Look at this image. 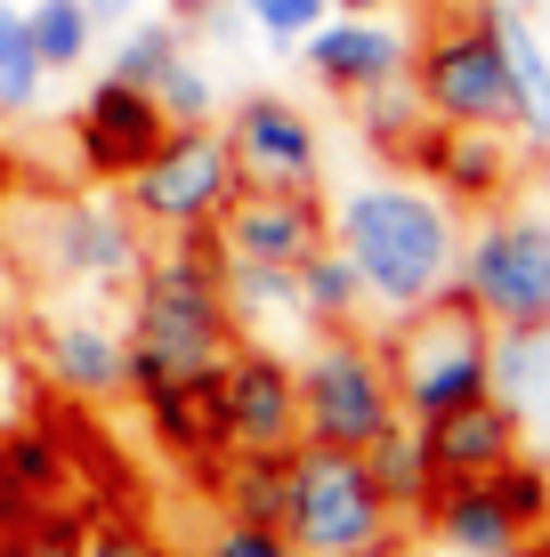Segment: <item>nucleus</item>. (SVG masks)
<instances>
[{
	"instance_id": "f257e3e1",
	"label": "nucleus",
	"mask_w": 550,
	"mask_h": 557,
	"mask_svg": "<svg viewBox=\"0 0 550 557\" xmlns=\"http://www.w3.org/2000/svg\"><path fill=\"white\" fill-rule=\"evenodd\" d=\"M219 235H162V251H146L138 283H130V396L162 388V380H203L219 372V356L235 348V315L219 292Z\"/></svg>"
},
{
	"instance_id": "f03ea898",
	"label": "nucleus",
	"mask_w": 550,
	"mask_h": 557,
	"mask_svg": "<svg viewBox=\"0 0 550 557\" xmlns=\"http://www.w3.org/2000/svg\"><path fill=\"white\" fill-rule=\"evenodd\" d=\"M332 251L356 267L365 307H405L453 292V259H462V226L438 186H405V178H372L356 195H340L332 210Z\"/></svg>"
},
{
	"instance_id": "7ed1b4c3",
	"label": "nucleus",
	"mask_w": 550,
	"mask_h": 557,
	"mask_svg": "<svg viewBox=\"0 0 550 557\" xmlns=\"http://www.w3.org/2000/svg\"><path fill=\"white\" fill-rule=\"evenodd\" d=\"M292 557H396V509L365 476V453L308 445L283 453V509H276Z\"/></svg>"
},
{
	"instance_id": "20e7f679",
	"label": "nucleus",
	"mask_w": 550,
	"mask_h": 557,
	"mask_svg": "<svg viewBox=\"0 0 550 557\" xmlns=\"http://www.w3.org/2000/svg\"><path fill=\"white\" fill-rule=\"evenodd\" d=\"M381 356H389V380H396V412H405L413 429L494 388V380H486L494 323H486L462 292H438V299L405 307V315H396V332L381 339Z\"/></svg>"
},
{
	"instance_id": "39448f33",
	"label": "nucleus",
	"mask_w": 550,
	"mask_h": 557,
	"mask_svg": "<svg viewBox=\"0 0 550 557\" xmlns=\"http://www.w3.org/2000/svg\"><path fill=\"white\" fill-rule=\"evenodd\" d=\"M453 292L494 332H550V195L478 219L453 259Z\"/></svg>"
},
{
	"instance_id": "423d86ee",
	"label": "nucleus",
	"mask_w": 550,
	"mask_h": 557,
	"mask_svg": "<svg viewBox=\"0 0 550 557\" xmlns=\"http://www.w3.org/2000/svg\"><path fill=\"white\" fill-rule=\"evenodd\" d=\"M389 420H405V412H396V380H389L381 339L325 332L300 356V436H308V445L365 453Z\"/></svg>"
},
{
	"instance_id": "0eeeda50",
	"label": "nucleus",
	"mask_w": 550,
	"mask_h": 557,
	"mask_svg": "<svg viewBox=\"0 0 550 557\" xmlns=\"http://www.w3.org/2000/svg\"><path fill=\"white\" fill-rule=\"evenodd\" d=\"M235 186H243V170H235V153H227V129L195 122V129H170V138L130 170L122 202L138 210L146 235H195V226H219V210L235 202Z\"/></svg>"
},
{
	"instance_id": "6e6552de",
	"label": "nucleus",
	"mask_w": 550,
	"mask_h": 557,
	"mask_svg": "<svg viewBox=\"0 0 550 557\" xmlns=\"http://www.w3.org/2000/svg\"><path fill=\"white\" fill-rule=\"evenodd\" d=\"M413 89H421L429 122L453 129H518V98H510V65L494 41V16H469V25H438L413 49Z\"/></svg>"
},
{
	"instance_id": "1a4fd4ad",
	"label": "nucleus",
	"mask_w": 550,
	"mask_h": 557,
	"mask_svg": "<svg viewBox=\"0 0 550 557\" xmlns=\"http://www.w3.org/2000/svg\"><path fill=\"white\" fill-rule=\"evenodd\" d=\"M211 412L227 453H292L300 445V372L276 348H227L211 372Z\"/></svg>"
},
{
	"instance_id": "9d476101",
	"label": "nucleus",
	"mask_w": 550,
	"mask_h": 557,
	"mask_svg": "<svg viewBox=\"0 0 550 557\" xmlns=\"http://www.w3.org/2000/svg\"><path fill=\"white\" fill-rule=\"evenodd\" d=\"M41 251L82 292H130L138 267H146V226H138L130 202H57Z\"/></svg>"
},
{
	"instance_id": "9b49d317",
	"label": "nucleus",
	"mask_w": 550,
	"mask_h": 557,
	"mask_svg": "<svg viewBox=\"0 0 550 557\" xmlns=\"http://www.w3.org/2000/svg\"><path fill=\"white\" fill-rule=\"evenodd\" d=\"M227 153H235L243 186H300V195H316V178H325L316 122L292 98H276V89H259V98H243L227 113Z\"/></svg>"
},
{
	"instance_id": "f8f14e48",
	"label": "nucleus",
	"mask_w": 550,
	"mask_h": 557,
	"mask_svg": "<svg viewBox=\"0 0 550 557\" xmlns=\"http://www.w3.org/2000/svg\"><path fill=\"white\" fill-rule=\"evenodd\" d=\"M219 251L227 259H276V267H300L316 243H332V210L300 186H235V202L219 210Z\"/></svg>"
},
{
	"instance_id": "ddd939ff",
	"label": "nucleus",
	"mask_w": 550,
	"mask_h": 557,
	"mask_svg": "<svg viewBox=\"0 0 550 557\" xmlns=\"http://www.w3.org/2000/svg\"><path fill=\"white\" fill-rule=\"evenodd\" d=\"M162 138H170V122H162L155 89L113 82V73H106V82H89L82 113H73V153H82V170H89V178H106V186H122Z\"/></svg>"
},
{
	"instance_id": "4468645a",
	"label": "nucleus",
	"mask_w": 550,
	"mask_h": 557,
	"mask_svg": "<svg viewBox=\"0 0 550 557\" xmlns=\"http://www.w3.org/2000/svg\"><path fill=\"white\" fill-rule=\"evenodd\" d=\"M300 57H308V73L332 98H365V89L413 73V41L396 25H381V16H325V25L300 41Z\"/></svg>"
},
{
	"instance_id": "2eb2a0df",
	"label": "nucleus",
	"mask_w": 550,
	"mask_h": 557,
	"mask_svg": "<svg viewBox=\"0 0 550 557\" xmlns=\"http://www.w3.org/2000/svg\"><path fill=\"white\" fill-rule=\"evenodd\" d=\"M33 339H41V372H49L57 396H73V405L130 396V332H113L98 315H57Z\"/></svg>"
},
{
	"instance_id": "dca6fc26",
	"label": "nucleus",
	"mask_w": 550,
	"mask_h": 557,
	"mask_svg": "<svg viewBox=\"0 0 550 557\" xmlns=\"http://www.w3.org/2000/svg\"><path fill=\"white\" fill-rule=\"evenodd\" d=\"M518 436H526V412L502 405L494 388L438 412V420H421V453H429V476H438V485H453V476H494L502 460L518 453Z\"/></svg>"
},
{
	"instance_id": "f3484780",
	"label": "nucleus",
	"mask_w": 550,
	"mask_h": 557,
	"mask_svg": "<svg viewBox=\"0 0 550 557\" xmlns=\"http://www.w3.org/2000/svg\"><path fill=\"white\" fill-rule=\"evenodd\" d=\"M405 162L421 170L445 202H502V195H510V146H502V129L429 122L421 138L405 146Z\"/></svg>"
},
{
	"instance_id": "a211bd4d",
	"label": "nucleus",
	"mask_w": 550,
	"mask_h": 557,
	"mask_svg": "<svg viewBox=\"0 0 550 557\" xmlns=\"http://www.w3.org/2000/svg\"><path fill=\"white\" fill-rule=\"evenodd\" d=\"M429 533L445 542V557H518L526 525L502 509V493L486 485V476H453V485L429 493Z\"/></svg>"
},
{
	"instance_id": "6ab92c4d",
	"label": "nucleus",
	"mask_w": 550,
	"mask_h": 557,
	"mask_svg": "<svg viewBox=\"0 0 550 557\" xmlns=\"http://www.w3.org/2000/svg\"><path fill=\"white\" fill-rule=\"evenodd\" d=\"M494 16V41H502V65H510V98H518V129L535 146H550V49L542 33L526 25L518 9H486Z\"/></svg>"
},
{
	"instance_id": "aec40b11",
	"label": "nucleus",
	"mask_w": 550,
	"mask_h": 557,
	"mask_svg": "<svg viewBox=\"0 0 550 557\" xmlns=\"http://www.w3.org/2000/svg\"><path fill=\"white\" fill-rule=\"evenodd\" d=\"M365 476L381 485V502H389L396 517H421L429 493H438V476H429V453H421V429H413V420H389V429L365 445Z\"/></svg>"
},
{
	"instance_id": "412c9836",
	"label": "nucleus",
	"mask_w": 550,
	"mask_h": 557,
	"mask_svg": "<svg viewBox=\"0 0 550 557\" xmlns=\"http://www.w3.org/2000/svg\"><path fill=\"white\" fill-rule=\"evenodd\" d=\"M300 283V323H316V332H349L356 315H365V283H356V267L332 251V243H316L308 259L292 267Z\"/></svg>"
},
{
	"instance_id": "4be33fe9",
	"label": "nucleus",
	"mask_w": 550,
	"mask_h": 557,
	"mask_svg": "<svg viewBox=\"0 0 550 557\" xmlns=\"http://www.w3.org/2000/svg\"><path fill=\"white\" fill-rule=\"evenodd\" d=\"M25 41H33V57H41V73H82L89 41H98V16H89V0H33L25 9Z\"/></svg>"
},
{
	"instance_id": "5701e85b",
	"label": "nucleus",
	"mask_w": 550,
	"mask_h": 557,
	"mask_svg": "<svg viewBox=\"0 0 550 557\" xmlns=\"http://www.w3.org/2000/svg\"><path fill=\"white\" fill-rule=\"evenodd\" d=\"M211 493L219 517H268L283 509V453H219L211 460Z\"/></svg>"
},
{
	"instance_id": "b1692460",
	"label": "nucleus",
	"mask_w": 550,
	"mask_h": 557,
	"mask_svg": "<svg viewBox=\"0 0 550 557\" xmlns=\"http://www.w3.org/2000/svg\"><path fill=\"white\" fill-rule=\"evenodd\" d=\"M179 57H186V25H179V16H130L122 41H113V57H106V73H113V82L155 89Z\"/></svg>"
},
{
	"instance_id": "393cba45",
	"label": "nucleus",
	"mask_w": 550,
	"mask_h": 557,
	"mask_svg": "<svg viewBox=\"0 0 550 557\" xmlns=\"http://www.w3.org/2000/svg\"><path fill=\"white\" fill-rule=\"evenodd\" d=\"M349 106H356V129H365L381 153H405L429 129V106H421V89H413V73H396V82L365 89V98H349Z\"/></svg>"
},
{
	"instance_id": "a878e982",
	"label": "nucleus",
	"mask_w": 550,
	"mask_h": 557,
	"mask_svg": "<svg viewBox=\"0 0 550 557\" xmlns=\"http://www.w3.org/2000/svg\"><path fill=\"white\" fill-rule=\"evenodd\" d=\"M486 380H494L502 405H535L550 380V332H494V356H486Z\"/></svg>"
},
{
	"instance_id": "bb28decb",
	"label": "nucleus",
	"mask_w": 550,
	"mask_h": 557,
	"mask_svg": "<svg viewBox=\"0 0 550 557\" xmlns=\"http://www.w3.org/2000/svg\"><path fill=\"white\" fill-rule=\"evenodd\" d=\"M41 106V57L25 41V9L0 0V113H33Z\"/></svg>"
},
{
	"instance_id": "cd10ccee",
	"label": "nucleus",
	"mask_w": 550,
	"mask_h": 557,
	"mask_svg": "<svg viewBox=\"0 0 550 557\" xmlns=\"http://www.w3.org/2000/svg\"><path fill=\"white\" fill-rule=\"evenodd\" d=\"M486 485H494V493H502V509H510V517H518V525H526V533H542V525H550V469H542V460H526V453H510V460H502V469H494V476H486Z\"/></svg>"
},
{
	"instance_id": "c85d7f7f",
	"label": "nucleus",
	"mask_w": 550,
	"mask_h": 557,
	"mask_svg": "<svg viewBox=\"0 0 550 557\" xmlns=\"http://www.w3.org/2000/svg\"><path fill=\"white\" fill-rule=\"evenodd\" d=\"M155 106H162V122L170 129H195V122H211L219 98H211V73L195 65V57H179V65L155 82Z\"/></svg>"
},
{
	"instance_id": "c756f323",
	"label": "nucleus",
	"mask_w": 550,
	"mask_h": 557,
	"mask_svg": "<svg viewBox=\"0 0 550 557\" xmlns=\"http://www.w3.org/2000/svg\"><path fill=\"white\" fill-rule=\"evenodd\" d=\"M235 9H243V25L268 33L276 49H300V41L332 16V0H235Z\"/></svg>"
},
{
	"instance_id": "7c9ffc66",
	"label": "nucleus",
	"mask_w": 550,
	"mask_h": 557,
	"mask_svg": "<svg viewBox=\"0 0 550 557\" xmlns=\"http://www.w3.org/2000/svg\"><path fill=\"white\" fill-rule=\"evenodd\" d=\"M82 525H89L82 509L57 502V509H41V517H25L0 549H9V557H82Z\"/></svg>"
},
{
	"instance_id": "2f4dec72",
	"label": "nucleus",
	"mask_w": 550,
	"mask_h": 557,
	"mask_svg": "<svg viewBox=\"0 0 550 557\" xmlns=\"http://www.w3.org/2000/svg\"><path fill=\"white\" fill-rule=\"evenodd\" d=\"M195 557H292V542H283V525H268V517H219Z\"/></svg>"
},
{
	"instance_id": "473e14b6",
	"label": "nucleus",
	"mask_w": 550,
	"mask_h": 557,
	"mask_svg": "<svg viewBox=\"0 0 550 557\" xmlns=\"http://www.w3.org/2000/svg\"><path fill=\"white\" fill-rule=\"evenodd\" d=\"M82 557H179L162 533H146L138 517H89L82 525Z\"/></svg>"
},
{
	"instance_id": "72a5a7b5",
	"label": "nucleus",
	"mask_w": 550,
	"mask_h": 557,
	"mask_svg": "<svg viewBox=\"0 0 550 557\" xmlns=\"http://www.w3.org/2000/svg\"><path fill=\"white\" fill-rule=\"evenodd\" d=\"M16 332H25V275H16L9 251H0V356L16 348Z\"/></svg>"
},
{
	"instance_id": "f704fd0d",
	"label": "nucleus",
	"mask_w": 550,
	"mask_h": 557,
	"mask_svg": "<svg viewBox=\"0 0 550 557\" xmlns=\"http://www.w3.org/2000/svg\"><path fill=\"white\" fill-rule=\"evenodd\" d=\"M138 9H146V0H89V16H98V25H130Z\"/></svg>"
},
{
	"instance_id": "c9c22d12",
	"label": "nucleus",
	"mask_w": 550,
	"mask_h": 557,
	"mask_svg": "<svg viewBox=\"0 0 550 557\" xmlns=\"http://www.w3.org/2000/svg\"><path fill=\"white\" fill-rule=\"evenodd\" d=\"M219 0H162V16H179V25H195V16H211Z\"/></svg>"
},
{
	"instance_id": "e433bc0d",
	"label": "nucleus",
	"mask_w": 550,
	"mask_h": 557,
	"mask_svg": "<svg viewBox=\"0 0 550 557\" xmlns=\"http://www.w3.org/2000/svg\"><path fill=\"white\" fill-rule=\"evenodd\" d=\"M332 16H381V0H332Z\"/></svg>"
},
{
	"instance_id": "4c0bfd02",
	"label": "nucleus",
	"mask_w": 550,
	"mask_h": 557,
	"mask_svg": "<svg viewBox=\"0 0 550 557\" xmlns=\"http://www.w3.org/2000/svg\"><path fill=\"white\" fill-rule=\"evenodd\" d=\"M0 210H9V153H0Z\"/></svg>"
},
{
	"instance_id": "58836bf2",
	"label": "nucleus",
	"mask_w": 550,
	"mask_h": 557,
	"mask_svg": "<svg viewBox=\"0 0 550 557\" xmlns=\"http://www.w3.org/2000/svg\"><path fill=\"white\" fill-rule=\"evenodd\" d=\"M535 405H542V420H550V380H542V396H535Z\"/></svg>"
},
{
	"instance_id": "ea45409f",
	"label": "nucleus",
	"mask_w": 550,
	"mask_h": 557,
	"mask_svg": "<svg viewBox=\"0 0 550 557\" xmlns=\"http://www.w3.org/2000/svg\"><path fill=\"white\" fill-rule=\"evenodd\" d=\"M0 557H9V549H0Z\"/></svg>"
}]
</instances>
